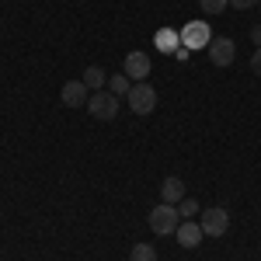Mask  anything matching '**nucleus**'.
<instances>
[{"mask_svg": "<svg viewBox=\"0 0 261 261\" xmlns=\"http://www.w3.org/2000/svg\"><path fill=\"white\" fill-rule=\"evenodd\" d=\"M129 261H157V247L153 244H133Z\"/></svg>", "mask_w": 261, "mask_h": 261, "instance_id": "14", "label": "nucleus"}, {"mask_svg": "<svg viewBox=\"0 0 261 261\" xmlns=\"http://www.w3.org/2000/svg\"><path fill=\"white\" fill-rule=\"evenodd\" d=\"M81 81L87 84V91H101V87L108 84V73H105L101 66H87V70L81 73Z\"/></svg>", "mask_w": 261, "mask_h": 261, "instance_id": "12", "label": "nucleus"}, {"mask_svg": "<svg viewBox=\"0 0 261 261\" xmlns=\"http://www.w3.org/2000/svg\"><path fill=\"white\" fill-rule=\"evenodd\" d=\"M199 213H202V209H199V202H195V199H188V195H185V199L178 202V216H181V220H195Z\"/></svg>", "mask_w": 261, "mask_h": 261, "instance_id": "15", "label": "nucleus"}, {"mask_svg": "<svg viewBox=\"0 0 261 261\" xmlns=\"http://www.w3.org/2000/svg\"><path fill=\"white\" fill-rule=\"evenodd\" d=\"M199 216H202L199 226H202L205 237H223V233L230 230V213H226L223 205H213V209H205V213H199Z\"/></svg>", "mask_w": 261, "mask_h": 261, "instance_id": "5", "label": "nucleus"}, {"mask_svg": "<svg viewBox=\"0 0 261 261\" xmlns=\"http://www.w3.org/2000/svg\"><path fill=\"white\" fill-rule=\"evenodd\" d=\"M251 42H254V49L261 45V24H254V28H251Z\"/></svg>", "mask_w": 261, "mask_h": 261, "instance_id": "19", "label": "nucleus"}, {"mask_svg": "<svg viewBox=\"0 0 261 261\" xmlns=\"http://www.w3.org/2000/svg\"><path fill=\"white\" fill-rule=\"evenodd\" d=\"M153 42H157V49H161V53H167V56H174V53L181 49V32H174V28H161Z\"/></svg>", "mask_w": 261, "mask_h": 261, "instance_id": "10", "label": "nucleus"}, {"mask_svg": "<svg viewBox=\"0 0 261 261\" xmlns=\"http://www.w3.org/2000/svg\"><path fill=\"white\" fill-rule=\"evenodd\" d=\"M178 205H167V202H161V205H153L150 209V230L157 233V237H171L174 230H178Z\"/></svg>", "mask_w": 261, "mask_h": 261, "instance_id": "1", "label": "nucleus"}, {"mask_svg": "<svg viewBox=\"0 0 261 261\" xmlns=\"http://www.w3.org/2000/svg\"><path fill=\"white\" fill-rule=\"evenodd\" d=\"M150 70H153V66H150V56H146V53H140V49H133V53L122 60V73H125L133 84L146 81V77H150Z\"/></svg>", "mask_w": 261, "mask_h": 261, "instance_id": "7", "label": "nucleus"}, {"mask_svg": "<svg viewBox=\"0 0 261 261\" xmlns=\"http://www.w3.org/2000/svg\"><path fill=\"white\" fill-rule=\"evenodd\" d=\"M199 7L205 14H223V11L230 7V0H199Z\"/></svg>", "mask_w": 261, "mask_h": 261, "instance_id": "16", "label": "nucleus"}, {"mask_svg": "<svg viewBox=\"0 0 261 261\" xmlns=\"http://www.w3.org/2000/svg\"><path fill=\"white\" fill-rule=\"evenodd\" d=\"M205 53H209V63L213 66H230V63L237 60V45H233V39H226V35H213Z\"/></svg>", "mask_w": 261, "mask_h": 261, "instance_id": "6", "label": "nucleus"}, {"mask_svg": "<svg viewBox=\"0 0 261 261\" xmlns=\"http://www.w3.org/2000/svg\"><path fill=\"white\" fill-rule=\"evenodd\" d=\"M119 101L122 98H115L112 91H91V98H87V112L94 115V119H101V122H112L115 115H119Z\"/></svg>", "mask_w": 261, "mask_h": 261, "instance_id": "2", "label": "nucleus"}, {"mask_svg": "<svg viewBox=\"0 0 261 261\" xmlns=\"http://www.w3.org/2000/svg\"><path fill=\"white\" fill-rule=\"evenodd\" d=\"M174 233H178V244H181V247H188V251H192V247H199L202 237H205V233H202V226H199V220H181Z\"/></svg>", "mask_w": 261, "mask_h": 261, "instance_id": "9", "label": "nucleus"}, {"mask_svg": "<svg viewBox=\"0 0 261 261\" xmlns=\"http://www.w3.org/2000/svg\"><path fill=\"white\" fill-rule=\"evenodd\" d=\"M108 91H112L115 98H125V94L133 91V81H129L125 73H115V77H108Z\"/></svg>", "mask_w": 261, "mask_h": 261, "instance_id": "13", "label": "nucleus"}, {"mask_svg": "<svg viewBox=\"0 0 261 261\" xmlns=\"http://www.w3.org/2000/svg\"><path fill=\"white\" fill-rule=\"evenodd\" d=\"M125 101H129V108L136 115H150L157 108V91L150 87V81H140V84H133V91L125 94Z\"/></svg>", "mask_w": 261, "mask_h": 261, "instance_id": "4", "label": "nucleus"}, {"mask_svg": "<svg viewBox=\"0 0 261 261\" xmlns=\"http://www.w3.org/2000/svg\"><path fill=\"white\" fill-rule=\"evenodd\" d=\"M251 70H254V77H261V45L254 49V56H251Z\"/></svg>", "mask_w": 261, "mask_h": 261, "instance_id": "18", "label": "nucleus"}, {"mask_svg": "<svg viewBox=\"0 0 261 261\" xmlns=\"http://www.w3.org/2000/svg\"><path fill=\"white\" fill-rule=\"evenodd\" d=\"M60 98L66 108H84L87 105V98H91V91H87V84L84 81H66L60 91Z\"/></svg>", "mask_w": 261, "mask_h": 261, "instance_id": "8", "label": "nucleus"}, {"mask_svg": "<svg viewBox=\"0 0 261 261\" xmlns=\"http://www.w3.org/2000/svg\"><path fill=\"white\" fill-rule=\"evenodd\" d=\"M233 4V11H251V7H258L261 0H230Z\"/></svg>", "mask_w": 261, "mask_h": 261, "instance_id": "17", "label": "nucleus"}, {"mask_svg": "<svg viewBox=\"0 0 261 261\" xmlns=\"http://www.w3.org/2000/svg\"><path fill=\"white\" fill-rule=\"evenodd\" d=\"M161 199L167 202V205H178V202L185 199V181H181V178H164V185H161Z\"/></svg>", "mask_w": 261, "mask_h": 261, "instance_id": "11", "label": "nucleus"}, {"mask_svg": "<svg viewBox=\"0 0 261 261\" xmlns=\"http://www.w3.org/2000/svg\"><path fill=\"white\" fill-rule=\"evenodd\" d=\"M209 42H213V28H209V21H188V24H181V45H185L188 53H195V49H209Z\"/></svg>", "mask_w": 261, "mask_h": 261, "instance_id": "3", "label": "nucleus"}]
</instances>
